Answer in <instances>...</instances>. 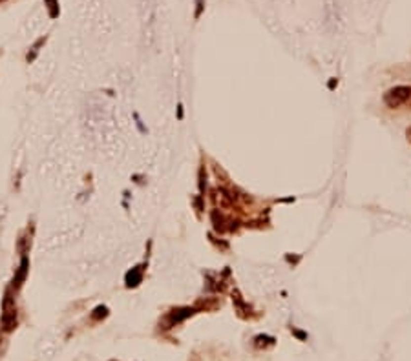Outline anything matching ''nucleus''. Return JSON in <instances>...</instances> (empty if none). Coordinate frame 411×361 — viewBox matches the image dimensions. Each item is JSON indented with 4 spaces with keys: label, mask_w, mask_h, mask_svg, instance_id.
Returning a JSON list of instances; mask_svg holds the SVG:
<instances>
[{
    "label": "nucleus",
    "mask_w": 411,
    "mask_h": 361,
    "mask_svg": "<svg viewBox=\"0 0 411 361\" xmlns=\"http://www.w3.org/2000/svg\"><path fill=\"white\" fill-rule=\"evenodd\" d=\"M28 266H30V263H28V257L24 255V257H22V261H20V266H18L17 274H15V277H13L11 287L15 290L20 289V287H22V283H24L26 276H28Z\"/></svg>",
    "instance_id": "obj_3"
},
{
    "label": "nucleus",
    "mask_w": 411,
    "mask_h": 361,
    "mask_svg": "<svg viewBox=\"0 0 411 361\" xmlns=\"http://www.w3.org/2000/svg\"><path fill=\"white\" fill-rule=\"evenodd\" d=\"M17 326V307L13 303L9 292L4 297V314H2V328L4 332H11Z\"/></svg>",
    "instance_id": "obj_1"
},
{
    "label": "nucleus",
    "mask_w": 411,
    "mask_h": 361,
    "mask_svg": "<svg viewBox=\"0 0 411 361\" xmlns=\"http://www.w3.org/2000/svg\"><path fill=\"white\" fill-rule=\"evenodd\" d=\"M201 9H203V0H198V13H196V17H200Z\"/></svg>",
    "instance_id": "obj_6"
},
{
    "label": "nucleus",
    "mask_w": 411,
    "mask_h": 361,
    "mask_svg": "<svg viewBox=\"0 0 411 361\" xmlns=\"http://www.w3.org/2000/svg\"><path fill=\"white\" fill-rule=\"evenodd\" d=\"M2 2H6V0H0V4H2Z\"/></svg>",
    "instance_id": "obj_7"
},
{
    "label": "nucleus",
    "mask_w": 411,
    "mask_h": 361,
    "mask_svg": "<svg viewBox=\"0 0 411 361\" xmlns=\"http://www.w3.org/2000/svg\"><path fill=\"white\" fill-rule=\"evenodd\" d=\"M44 2H46V6H48L49 17L51 18L59 17V0H44Z\"/></svg>",
    "instance_id": "obj_5"
},
{
    "label": "nucleus",
    "mask_w": 411,
    "mask_h": 361,
    "mask_svg": "<svg viewBox=\"0 0 411 361\" xmlns=\"http://www.w3.org/2000/svg\"><path fill=\"white\" fill-rule=\"evenodd\" d=\"M141 277H143V274H141L139 268H133L132 272H128L126 285H128V287H135V285H139L141 283Z\"/></svg>",
    "instance_id": "obj_4"
},
{
    "label": "nucleus",
    "mask_w": 411,
    "mask_h": 361,
    "mask_svg": "<svg viewBox=\"0 0 411 361\" xmlns=\"http://www.w3.org/2000/svg\"><path fill=\"white\" fill-rule=\"evenodd\" d=\"M411 95V88L408 86H397V88H391L384 95V101L389 108H399L400 104H404Z\"/></svg>",
    "instance_id": "obj_2"
}]
</instances>
